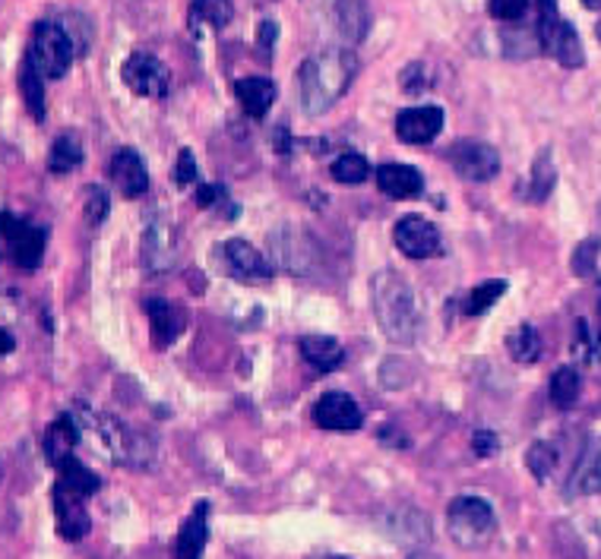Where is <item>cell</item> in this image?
<instances>
[{
    "instance_id": "obj_30",
    "label": "cell",
    "mask_w": 601,
    "mask_h": 559,
    "mask_svg": "<svg viewBox=\"0 0 601 559\" xmlns=\"http://www.w3.org/2000/svg\"><path fill=\"white\" fill-rule=\"evenodd\" d=\"M57 471H61V481H57V484H64V487L73 490V493H79V496H93V493H98V487H101L98 474H93L76 455L67 459Z\"/></svg>"
},
{
    "instance_id": "obj_36",
    "label": "cell",
    "mask_w": 601,
    "mask_h": 559,
    "mask_svg": "<svg viewBox=\"0 0 601 559\" xmlns=\"http://www.w3.org/2000/svg\"><path fill=\"white\" fill-rule=\"evenodd\" d=\"M526 465H529V471L538 477V481H545V477L554 471V465H557V449H554L551 443L529 445V452H526Z\"/></svg>"
},
{
    "instance_id": "obj_47",
    "label": "cell",
    "mask_w": 601,
    "mask_h": 559,
    "mask_svg": "<svg viewBox=\"0 0 601 559\" xmlns=\"http://www.w3.org/2000/svg\"><path fill=\"white\" fill-rule=\"evenodd\" d=\"M582 3H586L589 10H595V7H601V0H582Z\"/></svg>"
},
{
    "instance_id": "obj_19",
    "label": "cell",
    "mask_w": 601,
    "mask_h": 559,
    "mask_svg": "<svg viewBox=\"0 0 601 559\" xmlns=\"http://www.w3.org/2000/svg\"><path fill=\"white\" fill-rule=\"evenodd\" d=\"M79 440H83V430H79L76 415H61V418L51 420L49 430H45V440H42L51 465L61 467L67 459H73V452H76Z\"/></svg>"
},
{
    "instance_id": "obj_37",
    "label": "cell",
    "mask_w": 601,
    "mask_h": 559,
    "mask_svg": "<svg viewBox=\"0 0 601 559\" xmlns=\"http://www.w3.org/2000/svg\"><path fill=\"white\" fill-rule=\"evenodd\" d=\"M601 250V237H589V240H582L577 247V254H573V272H577L579 279H592L595 276V259H599Z\"/></svg>"
},
{
    "instance_id": "obj_46",
    "label": "cell",
    "mask_w": 601,
    "mask_h": 559,
    "mask_svg": "<svg viewBox=\"0 0 601 559\" xmlns=\"http://www.w3.org/2000/svg\"><path fill=\"white\" fill-rule=\"evenodd\" d=\"M406 559H440V557H431V553H411V557Z\"/></svg>"
},
{
    "instance_id": "obj_26",
    "label": "cell",
    "mask_w": 601,
    "mask_h": 559,
    "mask_svg": "<svg viewBox=\"0 0 601 559\" xmlns=\"http://www.w3.org/2000/svg\"><path fill=\"white\" fill-rule=\"evenodd\" d=\"M235 10H232V0H193L191 3V32H203V29H213L222 32L225 25L232 23Z\"/></svg>"
},
{
    "instance_id": "obj_41",
    "label": "cell",
    "mask_w": 601,
    "mask_h": 559,
    "mask_svg": "<svg viewBox=\"0 0 601 559\" xmlns=\"http://www.w3.org/2000/svg\"><path fill=\"white\" fill-rule=\"evenodd\" d=\"M174 181H178V186H187L196 181V162H193L191 149H181L178 168H174Z\"/></svg>"
},
{
    "instance_id": "obj_50",
    "label": "cell",
    "mask_w": 601,
    "mask_h": 559,
    "mask_svg": "<svg viewBox=\"0 0 601 559\" xmlns=\"http://www.w3.org/2000/svg\"><path fill=\"white\" fill-rule=\"evenodd\" d=\"M0 477H3V465H0Z\"/></svg>"
},
{
    "instance_id": "obj_12",
    "label": "cell",
    "mask_w": 601,
    "mask_h": 559,
    "mask_svg": "<svg viewBox=\"0 0 601 559\" xmlns=\"http://www.w3.org/2000/svg\"><path fill=\"white\" fill-rule=\"evenodd\" d=\"M450 162H453V168H457L465 181H475V184L497 178V171H501V155H497V149L481 140L457 142V146L450 149Z\"/></svg>"
},
{
    "instance_id": "obj_42",
    "label": "cell",
    "mask_w": 601,
    "mask_h": 559,
    "mask_svg": "<svg viewBox=\"0 0 601 559\" xmlns=\"http://www.w3.org/2000/svg\"><path fill=\"white\" fill-rule=\"evenodd\" d=\"M421 73H425L421 64H411V67L403 71V89H406V93H421V89L428 86V79H425Z\"/></svg>"
},
{
    "instance_id": "obj_49",
    "label": "cell",
    "mask_w": 601,
    "mask_h": 559,
    "mask_svg": "<svg viewBox=\"0 0 601 559\" xmlns=\"http://www.w3.org/2000/svg\"><path fill=\"white\" fill-rule=\"evenodd\" d=\"M595 35H599V42H601V20H599V25H595Z\"/></svg>"
},
{
    "instance_id": "obj_33",
    "label": "cell",
    "mask_w": 601,
    "mask_h": 559,
    "mask_svg": "<svg viewBox=\"0 0 601 559\" xmlns=\"http://www.w3.org/2000/svg\"><path fill=\"white\" fill-rule=\"evenodd\" d=\"M504 294L506 281H484V284H479V288L465 298V313H469V316H479L484 310H491Z\"/></svg>"
},
{
    "instance_id": "obj_27",
    "label": "cell",
    "mask_w": 601,
    "mask_h": 559,
    "mask_svg": "<svg viewBox=\"0 0 601 559\" xmlns=\"http://www.w3.org/2000/svg\"><path fill=\"white\" fill-rule=\"evenodd\" d=\"M42 79H45L42 71L25 54L23 67H20V89H23L25 108H29V115L35 117V120H45V83Z\"/></svg>"
},
{
    "instance_id": "obj_23",
    "label": "cell",
    "mask_w": 601,
    "mask_h": 559,
    "mask_svg": "<svg viewBox=\"0 0 601 559\" xmlns=\"http://www.w3.org/2000/svg\"><path fill=\"white\" fill-rule=\"evenodd\" d=\"M333 17H336L339 32L348 45L364 42L367 29H371V10L367 0H333Z\"/></svg>"
},
{
    "instance_id": "obj_16",
    "label": "cell",
    "mask_w": 601,
    "mask_h": 559,
    "mask_svg": "<svg viewBox=\"0 0 601 559\" xmlns=\"http://www.w3.org/2000/svg\"><path fill=\"white\" fill-rule=\"evenodd\" d=\"M51 503H54V518H57V531L64 540H79V537L89 535L93 522H89V513H86V496L73 493L64 484H54V493H51Z\"/></svg>"
},
{
    "instance_id": "obj_9",
    "label": "cell",
    "mask_w": 601,
    "mask_h": 559,
    "mask_svg": "<svg viewBox=\"0 0 601 559\" xmlns=\"http://www.w3.org/2000/svg\"><path fill=\"white\" fill-rule=\"evenodd\" d=\"M0 237L7 240L10 257L20 269H35L45 257V240H49L45 228H35L10 212H0Z\"/></svg>"
},
{
    "instance_id": "obj_11",
    "label": "cell",
    "mask_w": 601,
    "mask_h": 559,
    "mask_svg": "<svg viewBox=\"0 0 601 559\" xmlns=\"http://www.w3.org/2000/svg\"><path fill=\"white\" fill-rule=\"evenodd\" d=\"M313 423L330 433H355L364 423V415H361L358 401L348 393H326L313 405Z\"/></svg>"
},
{
    "instance_id": "obj_35",
    "label": "cell",
    "mask_w": 601,
    "mask_h": 559,
    "mask_svg": "<svg viewBox=\"0 0 601 559\" xmlns=\"http://www.w3.org/2000/svg\"><path fill=\"white\" fill-rule=\"evenodd\" d=\"M554 164H551V155L548 152H541L538 155V162H535V168H532V200L535 203H541L548 193L554 190Z\"/></svg>"
},
{
    "instance_id": "obj_32",
    "label": "cell",
    "mask_w": 601,
    "mask_h": 559,
    "mask_svg": "<svg viewBox=\"0 0 601 559\" xmlns=\"http://www.w3.org/2000/svg\"><path fill=\"white\" fill-rule=\"evenodd\" d=\"M333 178L345 186L364 184L371 178V162L364 155H358V152H342L333 162Z\"/></svg>"
},
{
    "instance_id": "obj_28",
    "label": "cell",
    "mask_w": 601,
    "mask_h": 559,
    "mask_svg": "<svg viewBox=\"0 0 601 559\" xmlns=\"http://www.w3.org/2000/svg\"><path fill=\"white\" fill-rule=\"evenodd\" d=\"M506 351H509V357L519 361V364H535V361L541 357V335H538V329L529 326V323L513 329V332L506 335Z\"/></svg>"
},
{
    "instance_id": "obj_31",
    "label": "cell",
    "mask_w": 601,
    "mask_h": 559,
    "mask_svg": "<svg viewBox=\"0 0 601 559\" xmlns=\"http://www.w3.org/2000/svg\"><path fill=\"white\" fill-rule=\"evenodd\" d=\"M582 393V383H579V373L573 367H560L551 376V401L557 408H573Z\"/></svg>"
},
{
    "instance_id": "obj_40",
    "label": "cell",
    "mask_w": 601,
    "mask_h": 559,
    "mask_svg": "<svg viewBox=\"0 0 601 559\" xmlns=\"http://www.w3.org/2000/svg\"><path fill=\"white\" fill-rule=\"evenodd\" d=\"M196 203H200L203 209H218V206H225V203H232V200H228L225 186L203 184L200 190H196ZM225 209H228V206H225ZM228 215H235V206L228 209Z\"/></svg>"
},
{
    "instance_id": "obj_44",
    "label": "cell",
    "mask_w": 601,
    "mask_h": 559,
    "mask_svg": "<svg viewBox=\"0 0 601 559\" xmlns=\"http://www.w3.org/2000/svg\"><path fill=\"white\" fill-rule=\"evenodd\" d=\"M272 39H276V25L272 23H264L260 25V45L269 51V45H272Z\"/></svg>"
},
{
    "instance_id": "obj_34",
    "label": "cell",
    "mask_w": 601,
    "mask_h": 559,
    "mask_svg": "<svg viewBox=\"0 0 601 559\" xmlns=\"http://www.w3.org/2000/svg\"><path fill=\"white\" fill-rule=\"evenodd\" d=\"M108 212H111V200H108L105 186H86L83 190V215H86V225L98 228L108 218Z\"/></svg>"
},
{
    "instance_id": "obj_39",
    "label": "cell",
    "mask_w": 601,
    "mask_h": 559,
    "mask_svg": "<svg viewBox=\"0 0 601 559\" xmlns=\"http://www.w3.org/2000/svg\"><path fill=\"white\" fill-rule=\"evenodd\" d=\"M582 361H601V338L589 329L586 320H579L577 323V345H573Z\"/></svg>"
},
{
    "instance_id": "obj_29",
    "label": "cell",
    "mask_w": 601,
    "mask_h": 559,
    "mask_svg": "<svg viewBox=\"0 0 601 559\" xmlns=\"http://www.w3.org/2000/svg\"><path fill=\"white\" fill-rule=\"evenodd\" d=\"M83 164V146L73 133H64L57 140L51 142L49 152V171L51 174H71Z\"/></svg>"
},
{
    "instance_id": "obj_25",
    "label": "cell",
    "mask_w": 601,
    "mask_h": 559,
    "mask_svg": "<svg viewBox=\"0 0 601 559\" xmlns=\"http://www.w3.org/2000/svg\"><path fill=\"white\" fill-rule=\"evenodd\" d=\"M301 354H304V361L311 364L313 370L320 373L336 370L345 361V348L339 345L336 338H330V335H308V338H301Z\"/></svg>"
},
{
    "instance_id": "obj_14",
    "label": "cell",
    "mask_w": 601,
    "mask_h": 559,
    "mask_svg": "<svg viewBox=\"0 0 601 559\" xmlns=\"http://www.w3.org/2000/svg\"><path fill=\"white\" fill-rule=\"evenodd\" d=\"M393 240L396 247L411 259H428L437 257L443 250V240H440V232L433 228L428 218L421 215H406L396 222V232H393Z\"/></svg>"
},
{
    "instance_id": "obj_45",
    "label": "cell",
    "mask_w": 601,
    "mask_h": 559,
    "mask_svg": "<svg viewBox=\"0 0 601 559\" xmlns=\"http://www.w3.org/2000/svg\"><path fill=\"white\" fill-rule=\"evenodd\" d=\"M17 348V342H13V335L7 332V329H0V357L3 354H10V351Z\"/></svg>"
},
{
    "instance_id": "obj_20",
    "label": "cell",
    "mask_w": 601,
    "mask_h": 559,
    "mask_svg": "<svg viewBox=\"0 0 601 559\" xmlns=\"http://www.w3.org/2000/svg\"><path fill=\"white\" fill-rule=\"evenodd\" d=\"M210 544V503H196L193 513L184 518L178 544H174V557L178 559H200Z\"/></svg>"
},
{
    "instance_id": "obj_10",
    "label": "cell",
    "mask_w": 601,
    "mask_h": 559,
    "mask_svg": "<svg viewBox=\"0 0 601 559\" xmlns=\"http://www.w3.org/2000/svg\"><path fill=\"white\" fill-rule=\"evenodd\" d=\"M222 257H225V269L228 276L240 284H266L272 279V262L266 259V254H260L254 244L247 240H225L222 247Z\"/></svg>"
},
{
    "instance_id": "obj_17",
    "label": "cell",
    "mask_w": 601,
    "mask_h": 559,
    "mask_svg": "<svg viewBox=\"0 0 601 559\" xmlns=\"http://www.w3.org/2000/svg\"><path fill=\"white\" fill-rule=\"evenodd\" d=\"M108 174H111L115 186H118L127 200H137V196H143L146 190H149V171H146V162L140 159V152H133V149H118V152L111 155Z\"/></svg>"
},
{
    "instance_id": "obj_13",
    "label": "cell",
    "mask_w": 601,
    "mask_h": 559,
    "mask_svg": "<svg viewBox=\"0 0 601 559\" xmlns=\"http://www.w3.org/2000/svg\"><path fill=\"white\" fill-rule=\"evenodd\" d=\"M269 247H272V257L276 262L294 272V276H308L313 269V259H316V247L308 234L294 232V228H279V232L269 234Z\"/></svg>"
},
{
    "instance_id": "obj_21",
    "label": "cell",
    "mask_w": 601,
    "mask_h": 559,
    "mask_svg": "<svg viewBox=\"0 0 601 559\" xmlns=\"http://www.w3.org/2000/svg\"><path fill=\"white\" fill-rule=\"evenodd\" d=\"M377 186H380V193L393 196V200H411L425 190V178L411 164H384L377 171Z\"/></svg>"
},
{
    "instance_id": "obj_22",
    "label": "cell",
    "mask_w": 601,
    "mask_h": 559,
    "mask_svg": "<svg viewBox=\"0 0 601 559\" xmlns=\"http://www.w3.org/2000/svg\"><path fill=\"white\" fill-rule=\"evenodd\" d=\"M235 95H238L244 115L260 120V117L269 115V108L276 101V86L266 76H244L235 83Z\"/></svg>"
},
{
    "instance_id": "obj_8",
    "label": "cell",
    "mask_w": 601,
    "mask_h": 559,
    "mask_svg": "<svg viewBox=\"0 0 601 559\" xmlns=\"http://www.w3.org/2000/svg\"><path fill=\"white\" fill-rule=\"evenodd\" d=\"M120 76L130 93L143 95V98H165L171 89V71L149 51H133L124 61Z\"/></svg>"
},
{
    "instance_id": "obj_2",
    "label": "cell",
    "mask_w": 601,
    "mask_h": 559,
    "mask_svg": "<svg viewBox=\"0 0 601 559\" xmlns=\"http://www.w3.org/2000/svg\"><path fill=\"white\" fill-rule=\"evenodd\" d=\"M76 420H79V430L96 440L101 459L124 467H140V471L159 462V443L143 430H133L124 420L111 418V415H96L89 408H79Z\"/></svg>"
},
{
    "instance_id": "obj_1",
    "label": "cell",
    "mask_w": 601,
    "mask_h": 559,
    "mask_svg": "<svg viewBox=\"0 0 601 559\" xmlns=\"http://www.w3.org/2000/svg\"><path fill=\"white\" fill-rule=\"evenodd\" d=\"M358 71V61L352 51H323L313 54L298 71V93L304 115H323L336 105L352 86V76Z\"/></svg>"
},
{
    "instance_id": "obj_6",
    "label": "cell",
    "mask_w": 601,
    "mask_h": 559,
    "mask_svg": "<svg viewBox=\"0 0 601 559\" xmlns=\"http://www.w3.org/2000/svg\"><path fill=\"white\" fill-rule=\"evenodd\" d=\"M178 254H181V237H178V228L169 218V212H149L143 240H140V262H143L146 272L165 276L178 266Z\"/></svg>"
},
{
    "instance_id": "obj_18",
    "label": "cell",
    "mask_w": 601,
    "mask_h": 559,
    "mask_svg": "<svg viewBox=\"0 0 601 559\" xmlns=\"http://www.w3.org/2000/svg\"><path fill=\"white\" fill-rule=\"evenodd\" d=\"M146 313H149V326H152V345L155 348H169L181 338V332L187 326V313L184 307L171 301H149L146 303Z\"/></svg>"
},
{
    "instance_id": "obj_7",
    "label": "cell",
    "mask_w": 601,
    "mask_h": 559,
    "mask_svg": "<svg viewBox=\"0 0 601 559\" xmlns=\"http://www.w3.org/2000/svg\"><path fill=\"white\" fill-rule=\"evenodd\" d=\"M541 17H538V45L548 51L560 67H582L586 54L579 45V35L573 25L557 13V0H538Z\"/></svg>"
},
{
    "instance_id": "obj_24",
    "label": "cell",
    "mask_w": 601,
    "mask_h": 559,
    "mask_svg": "<svg viewBox=\"0 0 601 559\" xmlns=\"http://www.w3.org/2000/svg\"><path fill=\"white\" fill-rule=\"evenodd\" d=\"M570 496H592L601 493V452L599 445H589L582 455H579L577 467L570 474V484H567Z\"/></svg>"
},
{
    "instance_id": "obj_38",
    "label": "cell",
    "mask_w": 601,
    "mask_h": 559,
    "mask_svg": "<svg viewBox=\"0 0 601 559\" xmlns=\"http://www.w3.org/2000/svg\"><path fill=\"white\" fill-rule=\"evenodd\" d=\"M487 10L501 23H519L529 13V0H491Z\"/></svg>"
},
{
    "instance_id": "obj_43",
    "label": "cell",
    "mask_w": 601,
    "mask_h": 559,
    "mask_svg": "<svg viewBox=\"0 0 601 559\" xmlns=\"http://www.w3.org/2000/svg\"><path fill=\"white\" fill-rule=\"evenodd\" d=\"M472 449L479 452L481 459H491V455L497 452V437H494L491 430H479V433L472 437Z\"/></svg>"
},
{
    "instance_id": "obj_5",
    "label": "cell",
    "mask_w": 601,
    "mask_h": 559,
    "mask_svg": "<svg viewBox=\"0 0 601 559\" xmlns=\"http://www.w3.org/2000/svg\"><path fill=\"white\" fill-rule=\"evenodd\" d=\"M76 54H79V51H76L71 32H67L64 25L49 23V20L35 23V29H32V42H29V57H32V64L42 71L45 79H61V76H67Z\"/></svg>"
},
{
    "instance_id": "obj_4",
    "label": "cell",
    "mask_w": 601,
    "mask_h": 559,
    "mask_svg": "<svg viewBox=\"0 0 601 559\" xmlns=\"http://www.w3.org/2000/svg\"><path fill=\"white\" fill-rule=\"evenodd\" d=\"M447 531L459 547H484L497 531V515L481 496H457L447 509Z\"/></svg>"
},
{
    "instance_id": "obj_48",
    "label": "cell",
    "mask_w": 601,
    "mask_h": 559,
    "mask_svg": "<svg viewBox=\"0 0 601 559\" xmlns=\"http://www.w3.org/2000/svg\"><path fill=\"white\" fill-rule=\"evenodd\" d=\"M311 559H345V557H330V553H323V557H311Z\"/></svg>"
},
{
    "instance_id": "obj_15",
    "label": "cell",
    "mask_w": 601,
    "mask_h": 559,
    "mask_svg": "<svg viewBox=\"0 0 601 559\" xmlns=\"http://www.w3.org/2000/svg\"><path fill=\"white\" fill-rule=\"evenodd\" d=\"M440 130H443V108L437 105L406 108L396 117V137L406 146H428L440 137Z\"/></svg>"
},
{
    "instance_id": "obj_3",
    "label": "cell",
    "mask_w": 601,
    "mask_h": 559,
    "mask_svg": "<svg viewBox=\"0 0 601 559\" xmlns=\"http://www.w3.org/2000/svg\"><path fill=\"white\" fill-rule=\"evenodd\" d=\"M374 316L384 329V335L393 345H409L415 342V329H418V303L411 284L399 272H380L374 284Z\"/></svg>"
}]
</instances>
